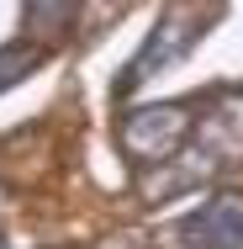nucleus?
Wrapping results in <instances>:
<instances>
[{
	"mask_svg": "<svg viewBox=\"0 0 243 249\" xmlns=\"http://www.w3.org/2000/svg\"><path fill=\"white\" fill-rule=\"evenodd\" d=\"M185 133H191V111L180 101H164V106H143V111H132L122 122V149L138 164H153V159L164 164V159L180 154Z\"/></svg>",
	"mask_w": 243,
	"mask_h": 249,
	"instance_id": "nucleus-1",
	"label": "nucleus"
},
{
	"mask_svg": "<svg viewBox=\"0 0 243 249\" xmlns=\"http://www.w3.org/2000/svg\"><path fill=\"white\" fill-rule=\"evenodd\" d=\"M195 43V21H185L180 11H164L159 21H153V32L143 37V48L132 53V64L122 69V80H116V96H132L138 85H148L159 69H169L180 53Z\"/></svg>",
	"mask_w": 243,
	"mask_h": 249,
	"instance_id": "nucleus-2",
	"label": "nucleus"
},
{
	"mask_svg": "<svg viewBox=\"0 0 243 249\" xmlns=\"http://www.w3.org/2000/svg\"><path fill=\"white\" fill-rule=\"evenodd\" d=\"M0 249H5V244H0Z\"/></svg>",
	"mask_w": 243,
	"mask_h": 249,
	"instance_id": "nucleus-7",
	"label": "nucleus"
},
{
	"mask_svg": "<svg viewBox=\"0 0 243 249\" xmlns=\"http://www.w3.org/2000/svg\"><path fill=\"white\" fill-rule=\"evenodd\" d=\"M74 11H80V0H27V27L43 37H64Z\"/></svg>",
	"mask_w": 243,
	"mask_h": 249,
	"instance_id": "nucleus-4",
	"label": "nucleus"
},
{
	"mask_svg": "<svg viewBox=\"0 0 243 249\" xmlns=\"http://www.w3.org/2000/svg\"><path fill=\"white\" fill-rule=\"evenodd\" d=\"M37 58H43L37 48H0V90H11L21 74H32Z\"/></svg>",
	"mask_w": 243,
	"mask_h": 249,
	"instance_id": "nucleus-5",
	"label": "nucleus"
},
{
	"mask_svg": "<svg viewBox=\"0 0 243 249\" xmlns=\"http://www.w3.org/2000/svg\"><path fill=\"white\" fill-rule=\"evenodd\" d=\"M100 249H138L132 239H116V244H100Z\"/></svg>",
	"mask_w": 243,
	"mask_h": 249,
	"instance_id": "nucleus-6",
	"label": "nucleus"
},
{
	"mask_svg": "<svg viewBox=\"0 0 243 249\" xmlns=\"http://www.w3.org/2000/svg\"><path fill=\"white\" fill-rule=\"evenodd\" d=\"M180 249H243V196H211L175 228Z\"/></svg>",
	"mask_w": 243,
	"mask_h": 249,
	"instance_id": "nucleus-3",
	"label": "nucleus"
}]
</instances>
